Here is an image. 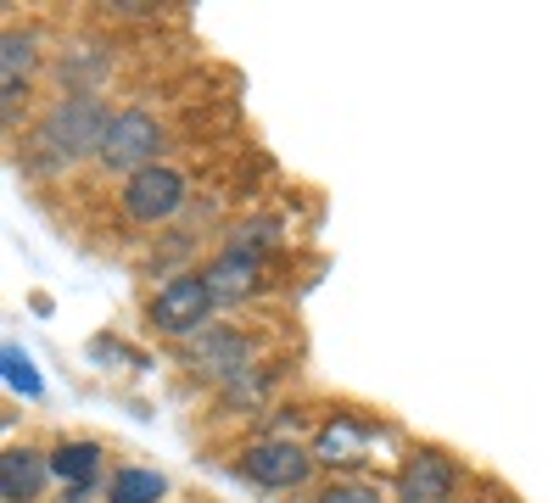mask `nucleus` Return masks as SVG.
<instances>
[{
    "label": "nucleus",
    "instance_id": "423d86ee",
    "mask_svg": "<svg viewBox=\"0 0 559 503\" xmlns=\"http://www.w3.org/2000/svg\"><path fill=\"white\" fill-rule=\"evenodd\" d=\"M313 465V453H302L297 442H258L247 453V476L263 481V487H297Z\"/></svg>",
    "mask_w": 559,
    "mask_h": 503
},
{
    "label": "nucleus",
    "instance_id": "4468645a",
    "mask_svg": "<svg viewBox=\"0 0 559 503\" xmlns=\"http://www.w3.org/2000/svg\"><path fill=\"white\" fill-rule=\"evenodd\" d=\"M7 381L23 386V392H39V375L28 370V352L23 347H7Z\"/></svg>",
    "mask_w": 559,
    "mask_h": 503
},
{
    "label": "nucleus",
    "instance_id": "2eb2a0df",
    "mask_svg": "<svg viewBox=\"0 0 559 503\" xmlns=\"http://www.w3.org/2000/svg\"><path fill=\"white\" fill-rule=\"evenodd\" d=\"M319 503H381V492H369V487H324Z\"/></svg>",
    "mask_w": 559,
    "mask_h": 503
},
{
    "label": "nucleus",
    "instance_id": "9b49d317",
    "mask_svg": "<svg viewBox=\"0 0 559 503\" xmlns=\"http://www.w3.org/2000/svg\"><path fill=\"white\" fill-rule=\"evenodd\" d=\"M313 459H331V465H353V459H364V431H358L353 420L324 426L319 442H313Z\"/></svg>",
    "mask_w": 559,
    "mask_h": 503
},
{
    "label": "nucleus",
    "instance_id": "1a4fd4ad",
    "mask_svg": "<svg viewBox=\"0 0 559 503\" xmlns=\"http://www.w3.org/2000/svg\"><path fill=\"white\" fill-rule=\"evenodd\" d=\"M39 481H45L39 453H28V447H7V453H0V498H7V503L39 498Z\"/></svg>",
    "mask_w": 559,
    "mask_h": 503
},
{
    "label": "nucleus",
    "instance_id": "ddd939ff",
    "mask_svg": "<svg viewBox=\"0 0 559 503\" xmlns=\"http://www.w3.org/2000/svg\"><path fill=\"white\" fill-rule=\"evenodd\" d=\"M34 68V39L28 34H7L0 39V73H7V107L17 101V79Z\"/></svg>",
    "mask_w": 559,
    "mask_h": 503
},
{
    "label": "nucleus",
    "instance_id": "39448f33",
    "mask_svg": "<svg viewBox=\"0 0 559 503\" xmlns=\"http://www.w3.org/2000/svg\"><path fill=\"white\" fill-rule=\"evenodd\" d=\"M397 498L403 503H448L453 498V465H448V453L419 447L414 459L397 470Z\"/></svg>",
    "mask_w": 559,
    "mask_h": 503
},
{
    "label": "nucleus",
    "instance_id": "6e6552de",
    "mask_svg": "<svg viewBox=\"0 0 559 503\" xmlns=\"http://www.w3.org/2000/svg\"><path fill=\"white\" fill-rule=\"evenodd\" d=\"M258 268H263V258L252 247H229L224 258H213L207 286H213V297H247L258 286Z\"/></svg>",
    "mask_w": 559,
    "mask_h": 503
},
{
    "label": "nucleus",
    "instance_id": "7ed1b4c3",
    "mask_svg": "<svg viewBox=\"0 0 559 503\" xmlns=\"http://www.w3.org/2000/svg\"><path fill=\"white\" fill-rule=\"evenodd\" d=\"M157 152H163V129H157V118H146V112H118V118H112L107 146H102V157H107L112 168H123V173L134 179V173H146V168H152Z\"/></svg>",
    "mask_w": 559,
    "mask_h": 503
},
{
    "label": "nucleus",
    "instance_id": "0eeeda50",
    "mask_svg": "<svg viewBox=\"0 0 559 503\" xmlns=\"http://www.w3.org/2000/svg\"><path fill=\"white\" fill-rule=\"evenodd\" d=\"M191 370L218 375V381H241L247 375V342L229 331H202L191 336Z\"/></svg>",
    "mask_w": 559,
    "mask_h": 503
},
{
    "label": "nucleus",
    "instance_id": "f8f14e48",
    "mask_svg": "<svg viewBox=\"0 0 559 503\" xmlns=\"http://www.w3.org/2000/svg\"><path fill=\"white\" fill-rule=\"evenodd\" d=\"M168 492V481L157 470H118L107 487V503H157Z\"/></svg>",
    "mask_w": 559,
    "mask_h": 503
},
{
    "label": "nucleus",
    "instance_id": "9d476101",
    "mask_svg": "<svg viewBox=\"0 0 559 503\" xmlns=\"http://www.w3.org/2000/svg\"><path fill=\"white\" fill-rule=\"evenodd\" d=\"M51 470L62 476V487H90L96 470H102V447L96 442H62L51 453Z\"/></svg>",
    "mask_w": 559,
    "mask_h": 503
},
{
    "label": "nucleus",
    "instance_id": "f03ea898",
    "mask_svg": "<svg viewBox=\"0 0 559 503\" xmlns=\"http://www.w3.org/2000/svg\"><path fill=\"white\" fill-rule=\"evenodd\" d=\"M213 286H207V274H174V280L152 297V319H157V331L168 336H202V319L213 313Z\"/></svg>",
    "mask_w": 559,
    "mask_h": 503
},
{
    "label": "nucleus",
    "instance_id": "f257e3e1",
    "mask_svg": "<svg viewBox=\"0 0 559 503\" xmlns=\"http://www.w3.org/2000/svg\"><path fill=\"white\" fill-rule=\"evenodd\" d=\"M107 129H112V112L96 101V96H62L39 123V141L51 146V157H90L107 146Z\"/></svg>",
    "mask_w": 559,
    "mask_h": 503
},
{
    "label": "nucleus",
    "instance_id": "20e7f679",
    "mask_svg": "<svg viewBox=\"0 0 559 503\" xmlns=\"http://www.w3.org/2000/svg\"><path fill=\"white\" fill-rule=\"evenodd\" d=\"M179 202H185V179L174 168H146V173H134L123 185V207L140 224H157V218L179 213Z\"/></svg>",
    "mask_w": 559,
    "mask_h": 503
}]
</instances>
